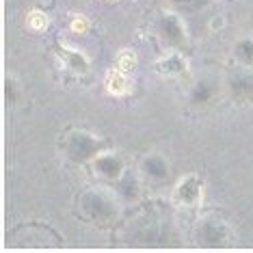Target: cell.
Wrapping results in <instances>:
<instances>
[{
  "mask_svg": "<svg viewBox=\"0 0 253 253\" xmlns=\"http://www.w3.org/2000/svg\"><path fill=\"white\" fill-rule=\"evenodd\" d=\"M104 87L106 91L111 93L113 97H124L128 95L132 91V80H130V74H126L122 70H117V67H113V70H108L106 78H104Z\"/></svg>",
  "mask_w": 253,
  "mask_h": 253,
  "instance_id": "obj_1",
  "label": "cell"
},
{
  "mask_svg": "<svg viewBox=\"0 0 253 253\" xmlns=\"http://www.w3.org/2000/svg\"><path fill=\"white\" fill-rule=\"evenodd\" d=\"M26 26H28V31H33V33H43L45 28L50 26L48 13H45V11H42V9L28 11V15H26Z\"/></svg>",
  "mask_w": 253,
  "mask_h": 253,
  "instance_id": "obj_2",
  "label": "cell"
},
{
  "mask_svg": "<svg viewBox=\"0 0 253 253\" xmlns=\"http://www.w3.org/2000/svg\"><path fill=\"white\" fill-rule=\"evenodd\" d=\"M136 63H139V59H136L134 50L124 48V50H119L117 61H115V67H117V70H122V72H126V74H132L136 70Z\"/></svg>",
  "mask_w": 253,
  "mask_h": 253,
  "instance_id": "obj_3",
  "label": "cell"
},
{
  "mask_svg": "<svg viewBox=\"0 0 253 253\" xmlns=\"http://www.w3.org/2000/svg\"><path fill=\"white\" fill-rule=\"evenodd\" d=\"M70 31L76 33V35H84L89 31V20L83 13H74L70 20Z\"/></svg>",
  "mask_w": 253,
  "mask_h": 253,
  "instance_id": "obj_4",
  "label": "cell"
},
{
  "mask_svg": "<svg viewBox=\"0 0 253 253\" xmlns=\"http://www.w3.org/2000/svg\"><path fill=\"white\" fill-rule=\"evenodd\" d=\"M106 2H115V0H106Z\"/></svg>",
  "mask_w": 253,
  "mask_h": 253,
  "instance_id": "obj_5",
  "label": "cell"
}]
</instances>
